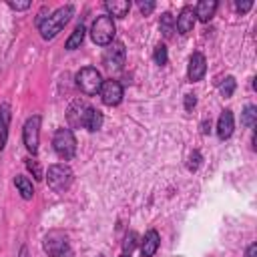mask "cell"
I'll return each instance as SVG.
<instances>
[{
	"label": "cell",
	"instance_id": "1",
	"mask_svg": "<svg viewBox=\"0 0 257 257\" xmlns=\"http://www.w3.org/2000/svg\"><path fill=\"white\" fill-rule=\"evenodd\" d=\"M72 14H74V8L70 6V4H66V6H60V8H56L50 16H44L42 20H38V30H40V36L44 38V40H50V38H54L66 24H68V20L72 18Z\"/></svg>",
	"mask_w": 257,
	"mask_h": 257
},
{
	"label": "cell",
	"instance_id": "2",
	"mask_svg": "<svg viewBox=\"0 0 257 257\" xmlns=\"http://www.w3.org/2000/svg\"><path fill=\"white\" fill-rule=\"evenodd\" d=\"M114 32H116V26H114V20L108 16V14H102L98 16L92 26H90V36H92V42L94 44H100V46H106L114 40Z\"/></svg>",
	"mask_w": 257,
	"mask_h": 257
},
{
	"label": "cell",
	"instance_id": "3",
	"mask_svg": "<svg viewBox=\"0 0 257 257\" xmlns=\"http://www.w3.org/2000/svg\"><path fill=\"white\" fill-rule=\"evenodd\" d=\"M72 169L68 165H52L48 167V173H46V181H48V187L56 193H64L70 185H72Z\"/></svg>",
	"mask_w": 257,
	"mask_h": 257
},
{
	"label": "cell",
	"instance_id": "4",
	"mask_svg": "<svg viewBox=\"0 0 257 257\" xmlns=\"http://www.w3.org/2000/svg\"><path fill=\"white\" fill-rule=\"evenodd\" d=\"M52 147L56 151V155L64 161L72 159L74 153H76V139H74V133L70 128H58L54 133V139H52Z\"/></svg>",
	"mask_w": 257,
	"mask_h": 257
},
{
	"label": "cell",
	"instance_id": "5",
	"mask_svg": "<svg viewBox=\"0 0 257 257\" xmlns=\"http://www.w3.org/2000/svg\"><path fill=\"white\" fill-rule=\"evenodd\" d=\"M76 86H78L84 94L92 96V94H96V92L100 90V86H102V76H100V72H98L96 68L84 66V68H80V70L76 72Z\"/></svg>",
	"mask_w": 257,
	"mask_h": 257
},
{
	"label": "cell",
	"instance_id": "6",
	"mask_svg": "<svg viewBox=\"0 0 257 257\" xmlns=\"http://www.w3.org/2000/svg\"><path fill=\"white\" fill-rule=\"evenodd\" d=\"M90 112H92V106L86 100H82V98L72 100L70 106H68V110H66V120H68L70 131L72 128H84Z\"/></svg>",
	"mask_w": 257,
	"mask_h": 257
},
{
	"label": "cell",
	"instance_id": "7",
	"mask_svg": "<svg viewBox=\"0 0 257 257\" xmlns=\"http://www.w3.org/2000/svg\"><path fill=\"white\" fill-rule=\"evenodd\" d=\"M44 251L50 257H70V247L68 239L62 231H50L44 237Z\"/></svg>",
	"mask_w": 257,
	"mask_h": 257
},
{
	"label": "cell",
	"instance_id": "8",
	"mask_svg": "<svg viewBox=\"0 0 257 257\" xmlns=\"http://www.w3.org/2000/svg\"><path fill=\"white\" fill-rule=\"evenodd\" d=\"M124 58H126V50H124V44L122 42H110L108 48L104 50L102 54V64L106 70L110 72H116L122 68L124 64Z\"/></svg>",
	"mask_w": 257,
	"mask_h": 257
},
{
	"label": "cell",
	"instance_id": "9",
	"mask_svg": "<svg viewBox=\"0 0 257 257\" xmlns=\"http://www.w3.org/2000/svg\"><path fill=\"white\" fill-rule=\"evenodd\" d=\"M22 139H24V147L28 149V153L36 155L38 151V141H40V116L34 114L24 122L22 128Z\"/></svg>",
	"mask_w": 257,
	"mask_h": 257
},
{
	"label": "cell",
	"instance_id": "10",
	"mask_svg": "<svg viewBox=\"0 0 257 257\" xmlns=\"http://www.w3.org/2000/svg\"><path fill=\"white\" fill-rule=\"evenodd\" d=\"M98 94H100V100L106 106H116L122 100V86L116 80H102V86H100Z\"/></svg>",
	"mask_w": 257,
	"mask_h": 257
},
{
	"label": "cell",
	"instance_id": "11",
	"mask_svg": "<svg viewBox=\"0 0 257 257\" xmlns=\"http://www.w3.org/2000/svg\"><path fill=\"white\" fill-rule=\"evenodd\" d=\"M207 72V60L201 52H193L191 58H189V68H187V76L191 82H197L205 76Z\"/></svg>",
	"mask_w": 257,
	"mask_h": 257
},
{
	"label": "cell",
	"instance_id": "12",
	"mask_svg": "<svg viewBox=\"0 0 257 257\" xmlns=\"http://www.w3.org/2000/svg\"><path fill=\"white\" fill-rule=\"evenodd\" d=\"M195 20H197V18H195V10H193V6H183L181 12H179V16L175 18V28H177L181 34H187V32L193 30Z\"/></svg>",
	"mask_w": 257,
	"mask_h": 257
},
{
	"label": "cell",
	"instance_id": "13",
	"mask_svg": "<svg viewBox=\"0 0 257 257\" xmlns=\"http://www.w3.org/2000/svg\"><path fill=\"white\" fill-rule=\"evenodd\" d=\"M159 245H161V237H159V233H157L155 229L147 231V235H145L143 241H141V257H153V255L157 253Z\"/></svg>",
	"mask_w": 257,
	"mask_h": 257
},
{
	"label": "cell",
	"instance_id": "14",
	"mask_svg": "<svg viewBox=\"0 0 257 257\" xmlns=\"http://www.w3.org/2000/svg\"><path fill=\"white\" fill-rule=\"evenodd\" d=\"M233 126H235L233 112L227 108V110H223L221 116H219V122H217V137H219L221 141L229 139V137L233 135Z\"/></svg>",
	"mask_w": 257,
	"mask_h": 257
},
{
	"label": "cell",
	"instance_id": "15",
	"mask_svg": "<svg viewBox=\"0 0 257 257\" xmlns=\"http://www.w3.org/2000/svg\"><path fill=\"white\" fill-rule=\"evenodd\" d=\"M104 8L110 18H124L131 10V2L128 0H106Z\"/></svg>",
	"mask_w": 257,
	"mask_h": 257
},
{
	"label": "cell",
	"instance_id": "16",
	"mask_svg": "<svg viewBox=\"0 0 257 257\" xmlns=\"http://www.w3.org/2000/svg\"><path fill=\"white\" fill-rule=\"evenodd\" d=\"M8 126H10V104L2 102L0 104V151H4V147H6Z\"/></svg>",
	"mask_w": 257,
	"mask_h": 257
},
{
	"label": "cell",
	"instance_id": "17",
	"mask_svg": "<svg viewBox=\"0 0 257 257\" xmlns=\"http://www.w3.org/2000/svg\"><path fill=\"white\" fill-rule=\"evenodd\" d=\"M215 10H217L215 0H201L195 8V18H199L201 22H209L215 16Z\"/></svg>",
	"mask_w": 257,
	"mask_h": 257
},
{
	"label": "cell",
	"instance_id": "18",
	"mask_svg": "<svg viewBox=\"0 0 257 257\" xmlns=\"http://www.w3.org/2000/svg\"><path fill=\"white\" fill-rule=\"evenodd\" d=\"M14 185H16V189H18V193L22 195V199L28 201V199L34 197V187H32V181H30L28 177H24V175H16Z\"/></svg>",
	"mask_w": 257,
	"mask_h": 257
},
{
	"label": "cell",
	"instance_id": "19",
	"mask_svg": "<svg viewBox=\"0 0 257 257\" xmlns=\"http://www.w3.org/2000/svg\"><path fill=\"white\" fill-rule=\"evenodd\" d=\"M82 40H84V26L78 24V26L72 30V34L68 36V40H66L64 46H66V50H76V48H80Z\"/></svg>",
	"mask_w": 257,
	"mask_h": 257
},
{
	"label": "cell",
	"instance_id": "20",
	"mask_svg": "<svg viewBox=\"0 0 257 257\" xmlns=\"http://www.w3.org/2000/svg\"><path fill=\"white\" fill-rule=\"evenodd\" d=\"M159 28H161V32H163V36H165V38H171V36H173V32L177 30V28H175V16H173L171 12H165V14L161 16Z\"/></svg>",
	"mask_w": 257,
	"mask_h": 257
},
{
	"label": "cell",
	"instance_id": "21",
	"mask_svg": "<svg viewBox=\"0 0 257 257\" xmlns=\"http://www.w3.org/2000/svg\"><path fill=\"white\" fill-rule=\"evenodd\" d=\"M102 120H104V118H102V112L96 110V108H92V112H90V116H88L84 128H88L90 133H94V131H98V128L102 126Z\"/></svg>",
	"mask_w": 257,
	"mask_h": 257
},
{
	"label": "cell",
	"instance_id": "22",
	"mask_svg": "<svg viewBox=\"0 0 257 257\" xmlns=\"http://www.w3.org/2000/svg\"><path fill=\"white\" fill-rule=\"evenodd\" d=\"M255 116H257V108L253 106V104H247L245 106V110H243V116H241V122L245 124V126H255Z\"/></svg>",
	"mask_w": 257,
	"mask_h": 257
},
{
	"label": "cell",
	"instance_id": "23",
	"mask_svg": "<svg viewBox=\"0 0 257 257\" xmlns=\"http://www.w3.org/2000/svg\"><path fill=\"white\" fill-rule=\"evenodd\" d=\"M235 86H237L235 78H233V76H227V78L221 82L219 90H221V94H223L225 98H229V96H233V92H235Z\"/></svg>",
	"mask_w": 257,
	"mask_h": 257
},
{
	"label": "cell",
	"instance_id": "24",
	"mask_svg": "<svg viewBox=\"0 0 257 257\" xmlns=\"http://www.w3.org/2000/svg\"><path fill=\"white\" fill-rule=\"evenodd\" d=\"M137 245H139V235H137L135 231L126 233V237H124V243H122V251H124V255H131V251H133Z\"/></svg>",
	"mask_w": 257,
	"mask_h": 257
},
{
	"label": "cell",
	"instance_id": "25",
	"mask_svg": "<svg viewBox=\"0 0 257 257\" xmlns=\"http://www.w3.org/2000/svg\"><path fill=\"white\" fill-rule=\"evenodd\" d=\"M153 56H155V62H157L159 66H165V64H167V46H165V44H157Z\"/></svg>",
	"mask_w": 257,
	"mask_h": 257
},
{
	"label": "cell",
	"instance_id": "26",
	"mask_svg": "<svg viewBox=\"0 0 257 257\" xmlns=\"http://www.w3.org/2000/svg\"><path fill=\"white\" fill-rule=\"evenodd\" d=\"M26 169L32 173V177L38 181V179H42V171H40V165H38V161H34V159H26Z\"/></svg>",
	"mask_w": 257,
	"mask_h": 257
},
{
	"label": "cell",
	"instance_id": "27",
	"mask_svg": "<svg viewBox=\"0 0 257 257\" xmlns=\"http://www.w3.org/2000/svg\"><path fill=\"white\" fill-rule=\"evenodd\" d=\"M189 161H191V163H189V169H191V171H197V167H199V163H201V153L195 151V153L189 157Z\"/></svg>",
	"mask_w": 257,
	"mask_h": 257
},
{
	"label": "cell",
	"instance_id": "28",
	"mask_svg": "<svg viewBox=\"0 0 257 257\" xmlns=\"http://www.w3.org/2000/svg\"><path fill=\"white\" fill-rule=\"evenodd\" d=\"M8 6H10L12 10H26V8H30V0H24V2H14V0H10Z\"/></svg>",
	"mask_w": 257,
	"mask_h": 257
},
{
	"label": "cell",
	"instance_id": "29",
	"mask_svg": "<svg viewBox=\"0 0 257 257\" xmlns=\"http://www.w3.org/2000/svg\"><path fill=\"white\" fill-rule=\"evenodd\" d=\"M139 10H141L145 16H149V14L155 10V2H139Z\"/></svg>",
	"mask_w": 257,
	"mask_h": 257
},
{
	"label": "cell",
	"instance_id": "30",
	"mask_svg": "<svg viewBox=\"0 0 257 257\" xmlns=\"http://www.w3.org/2000/svg\"><path fill=\"white\" fill-rule=\"evenodd\" d=\"M197 104V98L195 94H185V110H193Z\"/></svg>",
	"mask_w": 257,
	"mask_h": 257
},
{
	"label": "cell",
	"instance_id": "31",
	"mask_svg": "<svg viewBox=\"0 0 257 257\" xmlns=\"http://www.w3.org/2000/svg\"><path fill=\"white\" fill-rule=\"evenodd\" d=\"M251 6H253V2H251V0H249V2H237V4H235L237 12H241V14H243V12H247V10H251Z\"/></svg>",
	"mask_w": 257,
	"mask_h": 257
},
{
	"label": "cell",
	"instance_id": "32",
	"mask_svg": "<svg viewBox=\"0 0 257 257\" xmlns=\"http://www.w3.org/2000/svg\"><path fill=\"white\" fill-rule=\"evenodd\" d=\"M255 255H257V245L251 243V245L247 247V257H255Z\"/></svg>",
	"mask_w": 257,
	"mask_h": 257
},
{
	"label": "cell",
	"instance_id": "33",
	"mask_svg": "<svg viewBox=\"0 0 257 257\" xmlns=\"http://www.w3.org/2000/svg\"><path fill=\"white\" fill-rule=\"evenodd\" d=\"M120 257H131V255H120Z\"/></svg>",
	"mask_w": 257,
	"mask_h": 257
}]
</instances>
